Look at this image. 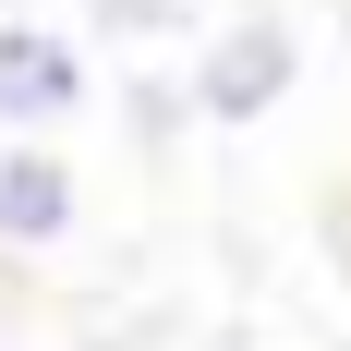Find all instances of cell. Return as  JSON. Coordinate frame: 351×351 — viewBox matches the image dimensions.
<instances>
[{"mask_svg": "<svg viewBox=\"0 0 351 351\" xmlns=\"http://www.w3.org/2000/svg\"><path fill=\"white\" fill-rule=\"evenodd\" d=\"M194 121L206 134H254V121H279L291 85H303V25H291L279 0H243V12H218L194 25Z\"/></svg>", "mask_w": 351, "mask_h": 351, "instance_id": "6da1fadb", "label": "cell"}, {"mask_svg": "<svg viewBox=\"0 0 351 351\" xmlns=\"http://www.w3.org/2000/svg\"><path fill=\"white\" fill-rule=\"evenodd\" d=\"M97 109V36L49 12H0V134H73Z\"/></svg>", "mask_w": 351, "mask_h": 351, "instance_id": "7a4b0ae2", "label": "cell"}, {"mask_svg": "<svg viewBox=\"0 0 351 351\" xmlns=\"http://www.w3.org/2000/svg\"><path fill=\"white\" fill-rule=\"evenodd\" d=\"M73 218H85V182L61 134H0V254H61Z\"/></svg>", "mask_w": 351, "mask_h": 351, "instance_id": "3957f363", "label": "cell"}, {"mask_svg": "<svg viewBox=\"0 0 351 351\" xmlns=\"http://www.w3.org/2000/svg\"><path fill=\"white\" fill-rule=\"evenodd\" d=\"M121 134H134L145 158H170L182 134H206V121H194V73H182V61H145V73H121Z\"/></svg>", "mask_w": 351, "mask_h": 351, "instance_id": "277c9868", "label": "cell"}, {"mask_svg": "<svg viewBox=\"0 0 351 351\" xmlns=\"http://www.w3.org/2000/svg\"><path fill=\"white\" fill-rule=\"evenodd\" d=\"M85 36H109V49H170V36H194V0H85Z\"/></svg>", "mask_w": 351, "mask_h": 351, "instance_id": "5b68a950", "label": "cell"}, {"mask_svg": "<svg viewBox=\"0 0 351 351\" xmlns=\"http://www.w3.org/2000/svg\"><path fill=\"white\" fill-rule=\"evenodd\" d=\"M85 351H121V339H85Z\"/></svg>", "mask_w": 351, "mask_h": 351, "instance_id": "8992f818", "label": "cell"}, {"mask_svg": "<svg viewBox=\"0 0 351 351\" xmlns=\"http://www.w3.org/2000/svg\"><path fill=\"white\" fill-rule=\"evenodd\" d=\"M218 351H254V339H218Z\"/></svg>", "mask_w": 351, "mask_h": 351, "instance_id": "52a82bcc", "label": "cell"}]
</instances>
